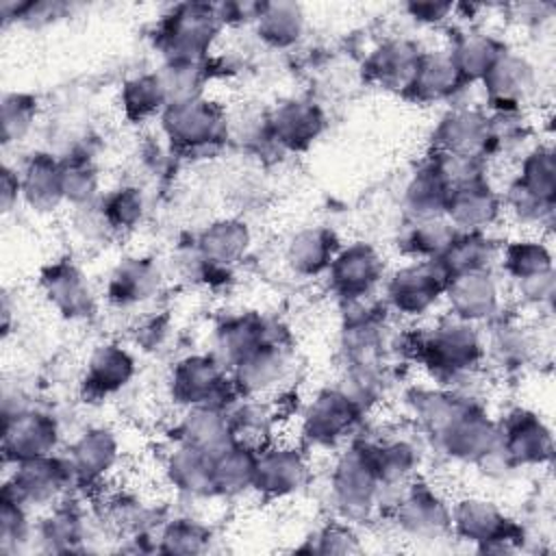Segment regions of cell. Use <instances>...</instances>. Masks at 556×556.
I'll use <instances>...</instances> for the list:
<instances>
[{"label": "cell", "mask_w": 556, "mask_h": 556, "mask_svg": "<svg viewBox=\"0 0 556 556\" xmlns=\"http://www.w3.org/2000/svg\"><path fill=\"white\" fill-rule=\"evenodd\" d=\"M56 428L54 421L39 413H20L15 417H7L4 428V450L15 458L30 460L46 456L54 445Z\"/></svg>", "instance_id": "obj_1"}, {"label": "cell", "mask_w": 556, "mask_h": 556, "mask_svg": "<svg viewBox=\"0 0 556 556\" xmlns=\"http://www.w3.org/2000/svg\"><path fill=\"white\" fill-rule=\"evenodd\" d=\"M447 271L443 265H415L395 276L391 285V295L395 304L408 313H419L437 300L443 289Z\"/></svg>", "instance_id": "obj_2"}, {"label": "cell", "mask_w": 556, "mask_h": 556, "mask_svg": "<svg viewBox=\"0 0 556 556\" xmlns=\"http://www.w3.org/2000/svg\"><path fill=\"white\" fill-rule=\"evenodd\" d=\"M215 13L208 7L187 4L182 7L169 26V39L174 50L185 54V61H191L193 54H200L202 48L211 41V33L215 30Z\"/></svg>", "instance_id": "obj_3"}, {"label": "cell", "mask_w": 556, "mask_h": 556, "mask_svg": "<svg viewBox=\"0 0 556 556\" xmlns=\"http://www.w3.org/2000/svg\"><path fill=\"white\" fill-rule=\"evenodd\" d=\"M65 482L63 467L46 456L24 460L15 473V493L11 500L20 502H43L52 497ZM9 497V495H7Z\"/></svg>", "instance_id": "obj_4"}, {"label": "cell", "mask_w": 556, "mask_h": 556, "mask_svg": "<svg viewBox=\"0 0 556 556\" xmlns=\"http://www.w3.org/2000/svg\"><path fill=\"white\" fill-rule=\"evenodd\" d=\"M217 122H219V117L215 115V111L208 104H202L195 100L176 102L165 117V126H167L169 135L176 141H182L187 146L189 143L200 146V143L208 141Z\"/></svg>", "instance_id": "obj_5"}, {"label": "cell", "mask_w": 556, "mask_h": 556, "mask_svg": "<svg viewBox=\"0 0 556 556\" xmlns=\"http://www.w3.org/2000/svg\"><path fill=\"white\" fill-rule=\"evenodd\" d=\"M428 350L432 354V361L443 367L458 371L460 367L469 365L471 358L476 356L478 343L469 328L465 326H443L434 332L432 341L428 343Z\"/></svg>", "instance_id": "obj_6"}, {"label": "cell", "mask_w": 556, "mask_h": 556, "mask_svg": "<svg viewBox=\"0 0 556 556\" xmlns=\"http://www.w3.org/2000/svg\"><path fill=\"white\" fill-rule=\"evenodd\" d=\"M378 278V258L369 248L348 250L334 265V282L350 295H363Z\"/></svg>", "instance_id": "obj_7"}, {"label": "cell", "mask_w": 556, "mask_h": 556, "mask_svg": "<svg viewBox=\"0 0 556 556\" xmlns=\"http://www.w3.org/2000/svg\"><path fill=\"white\" fill-rule=\"evenodd\" d=\"M352 424V402L345 395L328 393L319 397L308 413V432L319 441L339 437Z\"/></svg>", "instance_id": "obj_8"}, {"label": "cell", "mask_w": 556, "mask_h": 556, "mask_svg": "<svg viewBox=\"0 0 556 556\" xmlns=\"http://www.w3.org/2000/svg\"><path fill=\"white\" fill-rule=\"evenodd\" d=\"M302 463L291 450H274L265 454L254 467V480L258 486L285 491L300 482Z\"/></svg>", "instance_id": "obj_9"}, {"label": "cell", "mask_w": 556, "mask_h": 556, "mask_svg": "<svg viewBox=\"0 0 556 556\" xmlns=\"http://www.w3.org/2000/svg\"><path fill=\"white\" fill-rule=\"evenodd\" d=\"M176 393L187 402H206L219 389V374L206 358H191L176 371Z\"/></svg>", "instance_id": "obj_10"}, {"label": "cell", "mask_w": 556, "mask_h": 556, "mask_svg": "<svg viewBox=\"0 0 556 556\" xmlns=\"http://www.w3.org/2000/svg\"><path fill=\"white\" fill-rule=\"evenodd\" d=\"M447 208L454 222L476 226V224L489 222V217L495 211V202L489 189H482L476 182H469V185L456 187L454 193H450Z\"/></svg>", "instance_id": "obj_11"}, {"label": "cell", "mask_w": 556, "mask_h": 556, "mask_svg": "<svg viewBox=\"0 0 556 556\" xmlns=\"http://www.w3.org/2000/svg\"><path fill=\"white\" fill-rule=\"evenodd\" d=\"M480 122L482 119L473 113H458L443 124L441 135L450 154L473 159V150L489 139V130Z\"/></svg>", "instance_id": "obj_12"}, {"label": "cell", "mask_w": 556, "mask_h": 556, "mask_svg": "<svg viewBox=\"0 0 556 556\" xmlns=\"http://www.w3.org/2000/svg\"><path fill=\"white\" fill-rule=\"evenodd\" d=\"M458 74H460V70H458L454 56L430 54V56L419 59L413 85H415V89L437 98V96H443L450 89H454L452 85H456Z\"/></svg>", "instance_id": "obj_13"}, {"label": "cell", "mask_w": 556, "mask_h": 556, "mask_svg": "<svg viewBox=\"0 0 556 556\" xmlns=\"http://www.w3.org/2000/svg\"><path fill=\"white\" fill-rule=\"evenodd\" d=\"M24 189L33 204H54L63 193V172L48 159H37L26 169Z\"/></svg>", "instance_id": "obj_14"}, {"label": "cell", "mask_w": 556, "mask_h": 556, "mask_svg": "<svg viewBox=\"0 0 556 556\" xmlns=\"http://www.w3.org/2000/svg\"><path fill=\"white\" fill-rule=\"evenodd\" d=\"M274 124H276V135H280L282 141H289L295 146L300 141H308L315 135L319 117L315 109L304 106L300 102H291L280 109Z\"/></svg>", "instance_id": "obj_15"}, {"label": "cell", "mask_w": 556, "mask_h": 556, "mask_svg": "<svg viewBox=\"0 0 556 556\" xmlns=\"http://www.w3.org/2000/svg\"><path fill=\"white\" fill-rule=\"evenodd\" d=\"M258 22H261L258 28L263 30V35L274 43H287L295 39L302 28L298 7L293 4H269L265 7V11L261 7Z\"/></svg>", "instance_id": "obj_16"}, {"label": "cell", "mask_w": 556, "mask_h": 556, "mask_svg": "<svg viewBox=\"0 0 556 556\" xmlns=\"http://www.w3.org/2000/svg\"><path fill=\"white\" fill-rule=\"evenodd\" d=\"M128 376H130V358L122 350H115V348L100 350L91 361L89 380L93 387L102 391L124 384Z\"/></svg>", "instance_id": "obj_17"}, {"label": "cell", "mask_w": 556, "mask_h": 556, "mask_svg": "<svg viewBox=\"0 0 556 556\" xmlns=\"http://www.w3.org/2000/svg\"><path fill=\"white\" fill-rule=\"evenodd\" d=\"M74 452V471L83 476H96L109 467L113 458V441L106 437V432H89Z\"/></svg>", "instance_id": "obj_18"}, {"label": "cell", "mask_w": 556, "mask_h": 556, "mask_svg": "<svg viewBox=\"0 0 556 556\" xmlns=\"http://www.w3.org/2000/svg\"><path fill=\"white\" fill-rule=\"evenodd\" d=\"M245 243V230L239 224H217L204 237V248L219 261H230Z\"/></svg>", "instance_id": "obj_19"}, {"label": "cell", "mask_w": 556, "mask_h": 556, "mask_svg": "<svg viewBox=\"0 0 556 556\" xmlns=\"http://www.w3.org/2000/svg\"><path fill=\"white\" fill-rule=\"evenodd\" d=\"M165 96V87L159 78L154 76H146L139 78L135 83L128 85L126 89V106L139 115L152 111L154 106H159V102Z\"/></svg>", "instance_id": "obj_20"}, {"label": "cell", "mask_w": 556, "mask_h": 556, "mask_svg": "<svg viewBox=\"0 0 556 556\" xmlns=\"http://www.w3.org/2000/svg\"><path fill=\"white\" fill-rule=\"evenodd\" d=\"M458 523L471 536H486L495 532L497 515L484 502H465V506L458 510Z\"/></svg>", "instance_id": "obj_21"}, {"label": "cell", "mask_w": 556, "mask_h": 556, "mask_svg": "<svg viewBox=\"0 0 556 556\" xmlns=\"http://www.w3.org/2000/svg\"><path fill=\"white\" fill-rule=\"evenodd\" d=\"M293 263L306 271H315L326 261V239L319 232H304L293 241Z\"/></svg>", "instance_id": "obj_22"}, {"label": "cell", "mask_w": 556, "mask_h": 556, "mask_svg": "<svg viewBox=\"0 0 556 556\" xmlns=\"http://www.w3.org/2000/svg\"><path fill=\"white\" fill-rule=\"evenodd\" d=\"M33 102L22 96H11L4 100L2 106V126H4V139L11 141V137H20L33 117Z\"/></svg>", "instance_id": "obj_23"}, {"label": "cell", "mask_w": 556, "mask_h": 556, "mask_svg": "<svg viewBox=\"0 0 556 556\" xmlns=\"http://www.w3.org/2000/svg\"><path fill=\"white\" fill-rule=\"evenodd\" d=\"M85 291L78 282V276H74V271L63 269L61 274H54V278H50V298H54L59 304L74 308L80 300H83Z\"/></svg>", "instance_id": "obj_24"}]
</instances>
